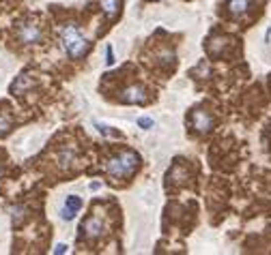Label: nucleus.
<instances>
[{"mask_svg": "<svg viewBox=\"0 0 271 255\" xmlns=\"http://www.w3.org/2000/svg\"><path fill=\"white\" fill-rule=\"evenodd\" d=\"M140 165V156L134 153V150H123L116 156L108 161L106 172L112 176V178H129Z\"/></svg>", "mask_w": 271, "mask_h": 255, "instance_id": "1", "label": "nucleus"}, {"mask_svg": "<svg viewBox=\"0 0 271 255\" xmlns=\"http://www.w3.org/2000/svg\"><path fill=\"white\" fill-rule=\"evenodd\" d=\"M61 39H63L65 51H67L69 58H73V60L82 58L88 51V41L77 32L75 26H65L63 32H61Z\"/></svg>", "mask_w": 271, "mask_h": 255, "instance_id": "2", "label": "nucleus"}, {"mask_svg": "<svg viewBox=\"0 0 271 255\" xmlns=\"http://www.w3.org/2000/svg\"><path fill=\"white\" fill-rule=\"evenodd\" d=\"M41 37H43V32H41V26L35 24V22H22L17 26V39L22 43H39L41 41Z\"/></svg>", "mask_w": 271, "mask_h": 255, "instance_id": "3", "label": "nucleus"}, {"mask_svg": "<svg viewBox=\"0 0 271 255\" xmlns=\"http://www.w3.org/2000/svg\"><path fill=\"white\" fill-rule=\"evenodd\" d=\"M192 127L198 131V133H206V131L213 129V116L206 112V109H194L192 112Z\"/></svg>", "mask_w": 271, "mask_h": 255, "instance_id": "4", "label": "nucleus"}, {"mask_svg": "<svg viewBox=\"0 0 271 255\" xmlns=\"http://www.w3.org/2000/svg\"><path fill=\"white\" fill-rule=\"evenodd\" d=\"M80 232L84 234L86 238H90V240H95V238H99L101 236V232H103V223H101V219L99 217H88L84 223L80 225Z\"/></svg>", "mask_w": 271, "mask_h": 255, "instance_id": "5", "label": "nucleus"}, {"mask_svg": "<svg viewBox=\"0 0 271 255\" xmlns=\"http://www.w3.org/2000/svg\"><path fill=\"white\" fill-rule=\"evenodd\" d=\"M123 103H146V99H148V93L142 86H129V88H125L123 90Z\"/></svg>", "mask_w": 271, "mask_h": 255, "instance_id": "6", "label": "nucleus"}, {"mask_svg": "<svg viewBox=\"0 0 271 255\" xmlns=\"http://www.w3.org/2000/svg\"><path fill=\"white\" fill-rule=\"evenodd\" d=\"M82 210V200L77 198V195H69L67 200H65V206H63V210H61V217L65 221H71V219H75V214Z\"/></svg>", "mask_w": 271, "mask_h": 255, "instance_id": "7", "label": "nucleus"}, {"mask_svg": "<svg viewBox=\"0 0 271 255\" xmlns=\"http://www.w3.org/2000/svg\"><path fill=\"white\" fill-rule=\"evenodd\" d=\"M121 4H123V0H99V6H101L103 15H106L108 19H114L116 15H119Z\"/></svg>", "mask_w": 271, "mask_h": 255, "instance_id": "8", "label": "nucleus"}, {"mask_svg": "<svg viewBox=\"0 0 271 255\" xmlns=\"http://www.w3.org/2000/svg\"><path fill=\"white\" fill-rule=\"evenodd\" d=\"M250 9V0H230L228 2V11L232 15H243Z\"/></svg>", "mask_w": 271, "mask_h": 255, "instance_id": "9", "label": "nucleus"}, {"mask_svg": "<svg viewBox=\"0 0 271 255\" xmlns=\"http://www.w3.org/2000/svg\"><path fill=\"white\" fill-rule=\"evenodd\" d=\"M30 86H32V77H30V75H19L17 82L11 86V93H13V95H19L22 90L30 88Z\"/></svg>", "mask_w": 271, "mask_h": 255, "instance_id": "10", "label": "nucleus"}, {"mask_svg": "<svg viewBox=\"0 0 271 255\" xmlns=\"http://www.w3.org/2000/svg\"><path fill=\"white\" fill-rule=\"evenodd\" d=\"M226 41H228V39H224V37L211 39V41H209V45H206V48H209V54H211V56H219V50H224Z\"/></svg>", "mask_w": 271, "mask_h": 255, "instance_id": "11", "label": "nucleus"}, {"mask_svg": "<svg viewBox=\"0 0 271 255\" xmlns=\"http://www.w3.org/2000/svg\"><path fill=\"white\" fill-rule=\"evenodd\" d=\"M9 212H11V219H13V223L15 225H19L26 219V208L24 206H11Z\"/></svg>", "mask_w": 271, "mask_h": 255, "instance_id": "12", "label": "nucleus"}, {"mask_svg": "<svg viewBox=\"0 0 271 255\" xmlns=\"http://www.w3.org/2000/svg\"><path fill=\"white\" fill-rule=\"evenodd\" d=\"M9 131H11V116L4 114V112H0V137L6 135Z\"/></svg>", "mask_w": 271, "mask_h": 255, "instance_id": "13", "label": "nucleus"}, {"mask_svg": "<svg viewBox=\"0 0 271 255\" xmlns=\"http://www.w3.org/2000/svg\"><path fill=\"white\" fill-rule=\"evenodd\" d=\"M73 150H63L61 153V156H58V163H61L63 167H67V165H71V163H73Z\"/></svg>", "mask_w": 271, "mask_h": 255, "instance_id": "14", "label": "nucleus"}, {"mask_svg": "<svg viewBox=\"0 0 271 255\" xmlns=\"http://www.w3.org/2000/svg\"><path fill=\"white\" fill-rule=\"evenodd\" d=\"M153 118H146V116H142V118H138V127L140 129H153Z\"/></svg>", "mask_w": 271, "mask_h": 255, "instance_id": "15", "label": "nucleus"}, {"mask_svg": "<svg viewBox=\"0 0 271 255\" xmlns=\"http://www.w3.org/2000/svg\"><path fill=\"white\" fill-rule=\"evenodd\" d=\"M106 64H108V67H112V64H114V51H112V45H108V48H106Z\"/></svg>", "mask_w": 271, "mask_h": 255, "instance_id": "16", "label": "nucleus"}, {"mask_svg": "<svg viewBox=\"0 0 271 255\" xmlns=\"http://www.w3.org/2000/svg\"><path fill=\"white\" fill-rule=\"evenodd\" d=\"M67 249H69V247H67V245H56V249H54V253H56V255H63V253H67Z\"/></svg>", "mask_w": 271, "mask_h": 255, "instance_id": "17", "label": "nucleus"}, {"mask_svg": "<svg viewBox=\"0 0 271 255\" xmlns=\"http://www.w3.org/2000/svg\"><path fill=\"white\" fill-rule=\"evenodd\" d=\"M0 174H2V169H0Z\"/></svg>", "mask_w": 271, "mask_h": 255, "instance_id": "18", "label": "nucleus"}]
</instances>
